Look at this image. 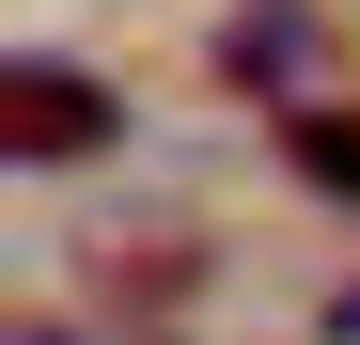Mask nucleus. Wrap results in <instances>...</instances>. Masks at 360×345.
I'll return each mask as SVG.
<instances>
[{"label":"nucleus","instance_id":"nucleus-3","mask_svg":"<svg viewBox=\"0 0 360 345\" xmlns=\"http://www.w3.org/2000/svg\"><path fill=\"white\" fill-rule=\"evenodd\" d=\"M282 157L314 172L329 204H360V110H329V94H314V110H282Z\"/></svg>","mask_w":360,"mask_h":345},{"label":"nucleus","instance_id":"nucleus-5","mask_svg":"<svg viewBox=\"0 0 360 345\" xmlns=\"http://www.w3.org/2000/svg\"><path fill=\"white\" fill-rule=\"evenodd\" d=\"M16 345H79V330H16Z\"/></svg>","mask_w":360,"mask_h":345},{"label":"nucleus","instance_id":"nucleus-1","mask_svg":"<svg viewBox=\"0 0 360 345\" xmlns=\"http://www.w3.org/2000/svg\"><path fill=\"white\" fill-rule=\"evenodd\" d=\"M219 79L266 94V110H314L329 94V16H314V0H235V16H219Z\"/></svg>","mask_w":360,"mask_h":345},{"label":"nucleus","instance_id":"nucleus-2","mask_svg":"<svg viewBox=\"0 0 360 345\" xmlns=\"http://www.w3.org/2000/svg\"><path fill=\"white\" fill-rule=\"evenodd\" d=\"M110 126H126V110H110V79H79V63H16L0 79V157H94Z\"/></svg>","mask_w":360,"mask_h":345},{"label":"nucleus","instance_id":"nucleus-4","mask_svg":"<svg viewBox=\"0 0 360 345\" xmlns=\"http://www.w3.org/2000/svg\"><path fill=\"white\" fill-rule=\"evenodd\" d=\"M329 345H360V299H329Z\"/></svg>","mask_w":360,"mask_h":345}]
</instances>
